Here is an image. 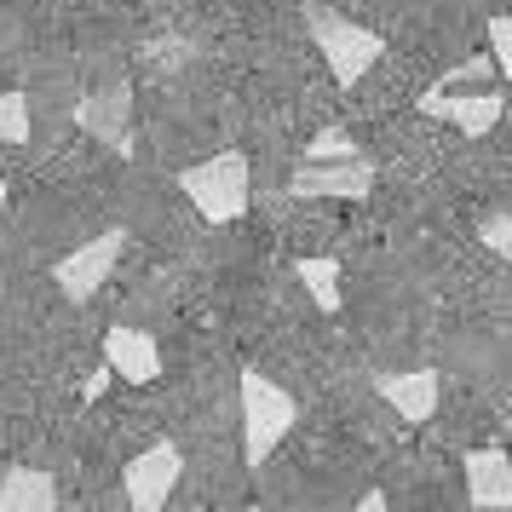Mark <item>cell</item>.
Here are the masks:
<instances>
[{
	"instance_id": "6da1fadb",
	"label": "cell",
	"mask_w": 512,
	"mask_h": 512,
	"mask_svg": "<svg viewBox=\"0 0 512 512\" xmlns=\"http://www.w3.org/2000/svg\"><path fill=\"white\" fill-rule=\"evenodd\" d=\"M294 420H300V403L288 386H277L259 369H242V461H248V472H265L271 449L294 432Z\"/></svg>"
},
{
	"instance_id": "7a4b0ae2",
	"label": "cell",
	"mask_w": 512,
	"mask_h": 512,
	"mask_svg": "<svg viewBox=\"0 0 512 512\" xmlns=\"http://www.w3.org/2000/svg\"><path fill=\"white\" fill-rule=\"evenodd\" d=\"M305 29H311L317 52H323V64H328V75H334V87H357V81H363V75L380 64V52H386L380 29L357 24V18L334 12V6H305Z\"/></svg>"
},
{
	"instance_id": "3957f363",
	"label": "cell",
	"mask_w": 512,
	"mask_h": 512,
	"mask_svg": "<svg viewBox=\"0 0 512 512\" xmlns=\"http://www.w3.org/2000/svg\"><path fill=\"white\" fill-rule=\"evenodd\" d=\"M179 190L190 196V208L202 213L208 225H231V219H242L248 202H254V167H248L242 150H219L208 162L185 167V173H179Z\"/></svg>"
},
{
	"instance_id": "277c9868",
	"label": "cell",
	"mask_w": 512,
	"mask_h": 512,
	"mask_svg": "<svg viewBox=\"0 0 512 512\" xmlns=\"http://www.w3.org/2000/svg\"><path fill=\"white\" fill-rule=\"evenodd\" d=\"M121 248H127V231H98V236H87L81 248H70V254L52 265V282L64 288V300H75V305H87L110 282V271H116V259H121Z\"/></svg>"
},
{
	"instance_id": "5b68a950",
	"label": "cell",
	"mask_w": 512,
	"mask_h": 512,
	"mask_svg": "<svg viewBox=\"0 0 512 512\" xmlns=\"http://www.w3.org/2000/svg\"><path fill=\"white\" fill-rule=\"evenodd\" d=\"M185 478V455H179V443H150L144 455H133V466L121 472V489H127V507L133 512H162L167 495L179 489Z\"/></svg>"
},
{
	"instance_id": "8992f818",
	"label": "cell",
	"mask_w": 512,
	"mask_h": 512,
	"mask_svg": "<svg viewBox=\"0 0 512 512\" xmlns=\"http://www.w3.org/2000/svg\"><path fill=\"white\" fill-rule=\"evenodd\" d=\"M420 116L432 121H449V127H461L466 139H484L489 127L501 121V110H507V98L495 93V87H478V93H461V87H426V93L415 98Z\"/></svg>"
},
{
	"instance_id": "52a82bcc",
	"label": "cell",
	"mask_w": 512,
	"mask_h": 512,
	"mask_svg": "<svg viewBox=\"0 0 512 512\" xmlns=\"http://www.w3.org/2000/svg\"><path fill=\"white\" fill-rule=\"evenodd\" d=\"M374 190V162L369 156H340V162H300L294 179H288V196L300 202H317V196H334V202H363Z\"/></svg>"
},
{
	"instance_id": "ba28073f",
	"label": "cell",
	"mask_w": 512,
	"mask_h": 512,
	"mask_svg": "<svg viewBox=\"0 0 512 512\" xmlns=\"http://www.w3.org/2000/svg\"><path fill=\"white\" fill-rule=\"evenodd\" d=\"M75 121H81L98 144H110L116 156H133V93L110 87V93L81 98V104H75Z\"/></svg>"
},
{
	"instance_id": "9c48e42d",
	"label": "cell",
	"mask_w": 512,
	"mask_h": 512,
	"mask_svg": "<svg viewBox=\"0 0 512 512\" xmlns=\"http://www.w3.org/2000/svg\"><path fill=\"white\" fill-rule=\"evenodd\" d=\"M374 392L392 403V415H397V420H409V426H426V420L438 415V403H443V380H438V369L380 374V380H374Z\"/></svg>"
},
{
	"instance_id": "30bf717a",
	"label": "cell",
	"mask_w": 512,
	"mask_h": 512,
	"mask_svg": "<svg viewBox=\"0 0 512 512\" xmlns=\"http://www.w3.org/2000/svg\"><path fill=\"white\" fill-rule=\"evenodd\" d=\"M104 363L116 369V380H133V386L162 380V346L150 328H104Z\"/></svg>"
},
{
	"instance_id": "8fae6325",
	"label": "cell",
	"mask_w": 512,
	"mask_h": 512,
	"mask_svg": "<svg viewBox=\"0 0 512 512\" xmlns=\"http://www.w3.org/2000/svg\"><path fill=\"white\" fill-rule=\"evenodd\" d=\"M466 501L472 507L512 512V455H501V449H472L466 455Z\"/></svg>"
},
{
	"instance_id": "7c38bea8",
	"label": "cell",
	"mask_w": 512,
	"mask_h": 512,
	"mask_svg": "<svg viewBox=\"0 0 512 512\" xmlns=\"http://www.w3.org/2000/svg\"><path fill=\"white\" fill-rule=\"evenodd\" d=\"M58 507V478L47 466H6L0 472V512H52Z\"/></svg>"
},
{
	"instance_id": "4fadbf2b",
	"label": "cell",
	"mask_w": 512,
	"mask_h": 512,
	"mask_svg": "<svg viewBox=\"0 0 512 512\" xmlns=\"http://www.w3.org/2000/svg\"><path fill=\"white\" fill-rule=\"evenodd\" d=\"M294 277L305 282V294L323 311H340V259H294Z\"/></svg>"
},
{
	"instance_id": "5bb4252c",
	"label": "cell",
	"mask_w": 512,
	"mask_h": 512,
	"mask_svg": "<svg viewBox=\"0 0 512 512\" xmlns=\"http://www.w3.org/2000/svg\"><path fill=\"white\" fill-rule=\"evenodd\" d=\"M0 139L29 144V98L24 93H0Z\"/></svg>"
},
{
	"instance_id": "9a60e30c",
	"label": "cell",
	"mask_w": 512,
	"mask_h": 512,
	"mask_svg": "<svg viewBox=\"0 0 512 512\" xmlns=\"http://www.w3.org/2000/svg\"><path fill=\"white\" fill-rule=\"evenodd\" d=\"M340 156H363V150L351 144V133H346V127H323L317 139L305 144V162H340Z\"/></svg>"
},
{
	"instance_id": "2e32d148",
	"label": "cell",
	"mask_w": 512,
	"mask_h": 512,
	"mask_svg": "<svg viewBox=\"0 0 512 512\" xmlns=\"http://www.w3.org/2000/svg\"><path fill=\"white\" fill-rule=\"evenodd\" d=\"M495 52H472V58H466V64H455V70L443 75V87H489V81H495Z\"/></svg>"
},
{
	"instance_id": "e0dca14e",
	"label": "cell",
	"mask_w": 512,
	"mask_h": 512,
	"mask_svg": "<svg viewBox=\"0 0 512 512\" xmlns=\"http://www.w3.org/2000/svg\"><path fill=\"white\" fill-rule=\"evenodd\" d=\"M489 52H495V70H501V81H512V12L489 18Z\"/></svg>"
},
{
	"instance_id": "ac0fdd59",
	"label": "cell",
	"mask_w": 512,
	"mask_h": 512,
	"mask_svg": "<svg viewBox=\"0 0 512 512\" xmlns=\"http://www.w3.org/2000/svg\"><path fill=\"white\" fill-rule=\"evenodd\" d=\"M478 242H484L489 254H501L512 265V208L495 213V219H484V225H478Z\"/></svg>"
},
{
	"instance_id": "d6986e66",
	"label": "cell",
	"mask_w": 512,
	"mask_h": 512,
	"mask_svg": "<svg viewBox=\"0 0 512 512\" xmlns=\"http://www.w3.org/2000/svg\"><path fill=\"white\" fill-rule=\"evenodd\" d=\"M110 380H116V369H110V363H104V369H98L93 380H81V403H98V397L110 392Z\"/></svg>"
},
{
	"instance_id": "ffe728a7",
	"label": "cell",
	"mask_w": 512,
	"mask_h": 512,
	"mask_svg": "<svg viewBox=\"0 0 512 512\" xmlns=\"http://www.w3.org/2000/svg\"><path fill=\"white\" fill-rule=\"evenodd\" d=\"M0 213H6V185H0Z\"/></svg>"
},
{
	"instance_id": "44dd1931",
	"label": "cell",
	"mask_w": 512,
	"mask_h": 512,
	"mask_svg": "<svg viewBox=\"0 0 512 512\" xmlns=\"http://www.w3.org/2000/svg\"><path fill=\"white\" fill-rule=\"evenodd\" d=\"M507 438H512V420H507Z\"/></svg>"
}]
</instances>
